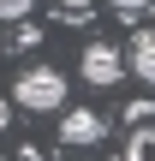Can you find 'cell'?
Masks as SVG:
<instances>
[{
	"label": "cell",
	"mask_w": 155,
	"mask_h": 161,
	"mask_svg": "<svg viewBox=\"0 0 155 161\" xmlns=\"http://www.w3.org/2000/svg\"><path fill=\"white\" fill-rule=\"evenodd\" d=\"M12 102H18L24 114H60V108H66V72H54V66H24L18 84H12Z\"/></svg>",
	"instance_id": "cell-1"
},
{
	"label": "cell",
	"mask_w": 155,
	"mask_h": 161,
	"mask_svg": "<svg viewBox=\"0 0 155 161\" xmlns=\"http://www.w3.org/2000/svg\"><path fill=\"white\" fill-rule=\"evenodd\" d=\"M78 72H84V84L113 90V84L125 78V54H119L113 42H90V48H84V60H78Z\"/></svg>",
	"instance_id": "cell-2"
},
{
	"label": "cell",
	"mask_w": 155,
	"mask_h": 161,
	"mask_svg": "<svg viewBox=\"0 0 155 161\" xmlns=\"http://www.w3.org/2000/svg\"><path fill=\"white\" fill-rule=\"evenodd\" d=\"M102 137H108V119L90 114V108H72V114L60 119V143H66V149H90V143H102Z\"/></svg>",
	"instance_id": "cell-3"
},
{
	"label": "cell",
	"mask_w": 155,
	"mask_h": 161,
	"mask_svg": "<svg viewBox=\"0 0 155 161\" xmlns=\"http://www.w3.org/2000/svg\"><path fill=\"white\" fill-rule=\"evenodd\" d=\"M125 72H137V84H155V30H137V36H131Z\"/></svg>",
	"instance_id": "cell-4"
},
{
	"label": "cell",
	"mask_w": 155,
	"mask_h": 161,
	"mask_svg": "<svg viewBox=\"0 0 155 161\" xmlns=\"http://www.w3.org/2000/svg\"><path fill=\"white\" fill-rule=\"evenodd\" d=\"M125 161H155V125L137 119V131L125 137Z\"/></svg>",
	"instance_id": "cell-5"
},
{
	"label": "cell",
	"mask_w": 155,
	"mask_h": 161,
	"mask_svg": "<svg viewBox=\"0 0 155 161\" xmlns=\"http://www.w3.org/2000/svg\"><path fill=\"white\" fill-rule=\"evenodd\" d=\"M30 6H36V0H0V18L18 24V18H30Z\"/></svg>",
	"instance_id": "cell-6"
},
{
	"label": "cell",
	"mask_w": 155,
	"mask_h": 161,
	"mask_svg": "<svg viewBox=\"0 0 155 161\" xmlns=\"http://www.w3.org/2000/svg\"><path fill=\"white\" fill-rule=\"evenodd\" d=\"M113 12H143V6H155V0H108Z\"/></svg>",
	"instance_id": "cell-7"
},
{
	"label": "cell",
	"mask_w": 155,
	"mask_h": 161,
	"mask_svg": "<svg viewBox=\"0 0 155 161\" xmlns=\"http://www.w3.org/2000/svg\"><path fill=\"white\" fill-rule=\"evenodd\" d=\"M12 125V96H0V131Z\"/></svg>",
	"instance_id": "cell-8"
},
{
	"label": "cell",
	"mask_w": 155,
	"mask_h": 161,
	"mask_svg": "<svg viewBox=\"0 0 155 161\" xmlns=\"http://www.w3.org/2000/svg\"><path fill=\"white\" fill-rule=\"evenodd\" d=\"M60 12H72V18H84V0H60Z\"/></svg>",
	"instance_id": "cell-9"
}]
</instances>
